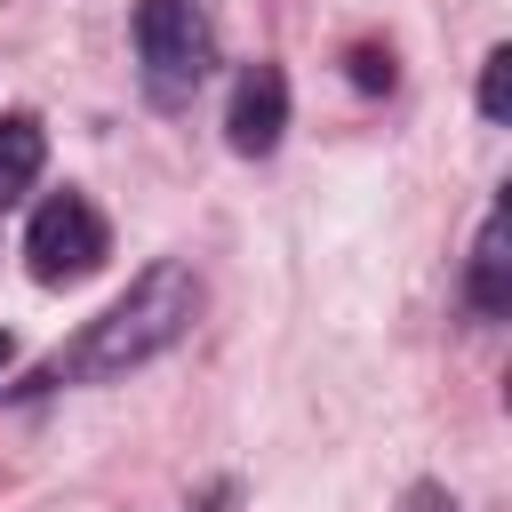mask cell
<instances>
[{"label":"cell","instance_id":"obj_1","mask_svg":"<svg viewBox=\"0 0 512 512\" xmlns=\"http://www.w3.org/2000/svg\"><path fill=\"white\" fill-rule=\"evenodd\" d=\"M192 312H200V280H192V264H176V256H160V264H144L32 384H112V376H128V368H144V360H160L168 344H184V328H192Z\"/></svg>","mask_w":512,"mask_h":512},{"label":"cell","instance_id":"obj_2","mask_svg":"<svg viewBox=\"0 0 512 512\" xmlns=\"http://www.w3.org/2000/svg\"><path fill=\"white\" fill-rule=\"evenodd\" d=\"M136 56H144L152 104H184L216 64V32H208L200 0H144L136 8Z\"/></svg>","mask_w":512,"mask_h":512},{"label":"cell","instance_id":"obj_3","mask_svg":"<svg viewBox=\"0 0 512 512\" xmlns=\"http://www.w3.org/2000/svg\"><path fill=\"white\" fill-rule=\"evenodd\" d=\"M24 256H32V280L72 288V280H88V272L104 264V216H96L80 192H56V200L32 208V224H24Z\"/></svg>","mask_w":512,"mask_h":512},{"label":"cell","instance_id":"obj_4","mask_svg":"<svg viewBox=\"0 0 512 512\" xmlns=\"http://www.w3.org/2000/svg\"><path fill=\"white\" fill-rule=\"evenodd\" d=\"M280 128H288V72L280 64H248L232 80V104H224V144L240 160H264L280 144Z\"/></svg>","mask_w":512,"mask_h":512},{"label":"cell","instance_id":"obj_5","mask_svg":"<svg viewBox=\"0 0 512 512\" xmlns=\"http://www.w3.org/2000/svg\"><path fill=\"white\" fill-rule=\"evenodd\" d=\"M464 296H472V312H488V320H504V312H512V208H504V200L480 216V240H472Z\"/></svg>","mask_w":512,"mask_h":512},{"label":"cell","instance_id":"obj_6","mask_svg":"<svg viewBox=\"0 0 512 512\" xmlns=\"http://www.w3.org/2000/svg\"><path fill=\"white\" fill-rule=\"evenodd\" d=\"M40 160H48V136H40V120L32 112H8L0 120V208L40 176Z\"/></svg>","mask_w":512,"mask_h":512},{"label":"cell","instance_id":"obj_7","mask_svg":"<svg viewBox=\"0 0 512 512\" xmlns=\"http://www.w3.org/2000/svg\"><path fill=\"white\" fill-rule=\"evenodd\" d=\"M480 112L512 120V48H488V64H480Z\"/></svg>","mask_w":512,"mask_h":512},{"label":"cell","instance_id":"obj_8","mask_svg":"<svg viewBox=\"0 0 512 512\" xmlns=\"http://www.w3.org/2000/svg\"><path fill=\"white\" fill-rule=\"evenodd\" d=\"M344 64H352V88H368V96H376V88H392V48H376V40H360V48L344 56Z\"/></svg>","mask_w":512,"mask_h":512},{"label":"cell","instance_id":"obj_9","mask_svg":"<svg viewBox=\"0 0 512 512\" xmlns=\"http://www.w3.org/2000/svg\"><path fill=\"white\" fill-rule=\"evenodd\" d=\"M400 512H464V504H456V496H448L440 480H416V488L400 496Z\"/></svg>","mask_w":512,"mask_h":512},{"label":"cell","instance_id":"obj_10","mask_svg":"<svg viewBox=\"0 0 512 512\" xmlns=\"http://www.w3.org/2000/svg\"><path fill=\"white\" fill-rule=\"evenodd\" d=\"M8 360H16V336H8V328H0V368H8Z\"/></svg>","mask_w":512,"mask_h":512}]
</instances>
